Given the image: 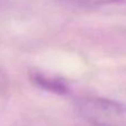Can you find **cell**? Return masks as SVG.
Wrapping results in <instances>:
<instances>
[{
    "label": "cell",
    "mask_w": 126,
    "mask_h": 126,
    "mask_svg": "<svg viewBox=\"0 0 126 126\" xmlns=\"http://www.w3.org/2000/svg\"><path fill=\"white\" fill-rule=\"evenodd\" d=\"M75 105L78 114L94 126H121L126 116V107L108 98L85 96L77 98Z\"/></svg>",
    "instance_id": "1"
},
{
    "label": "cell",
    "mask_w": 126,
    "mask_h": 126,
    "mask_svg": "<svg viewBox=\"0 0 126 126\" xmlns=\"http://www.w3.org/2000/svg\"><path fill=\"white\" fill-rule=\"evenodd\" d=\"M29 79L35 86L49 93L57 95H67L69 93L67 81L60 77H52L38 70H30Z\"/></svg>",
    "instance_id": "2"
},
{
    "label": "cell",
    "mask_w": 126,
    "mask_h": 126,
    "mask_svg": "<svg viewBox=\"0 0 126 126\" xmlns=\"http://www.w3.org/2000/svg\"><path fill=\"white\" fill-rule=\"evenodd\" d=\"M68 1L74 2L84 8H96V7H103V6L114 5V3L126 2V0H68Z\"/></svg>",
    "instance_id": "3"
},
{
    "label": "cell",
    "mask_w": 126,
    "mask_h": 126,
    "mask_svg": "<svg viewBox=\"0 0 126 126\" xmlns=\"http://www.w3.org/2000/svg\"><path fill=\"white\" fill-rule=\"evenodd\" d=\"M8 85V79L6 77V75L3 74L2 71L0 70V91H3Z\"/></svg>",
    "instance_id": "4"
}]
</instances>
